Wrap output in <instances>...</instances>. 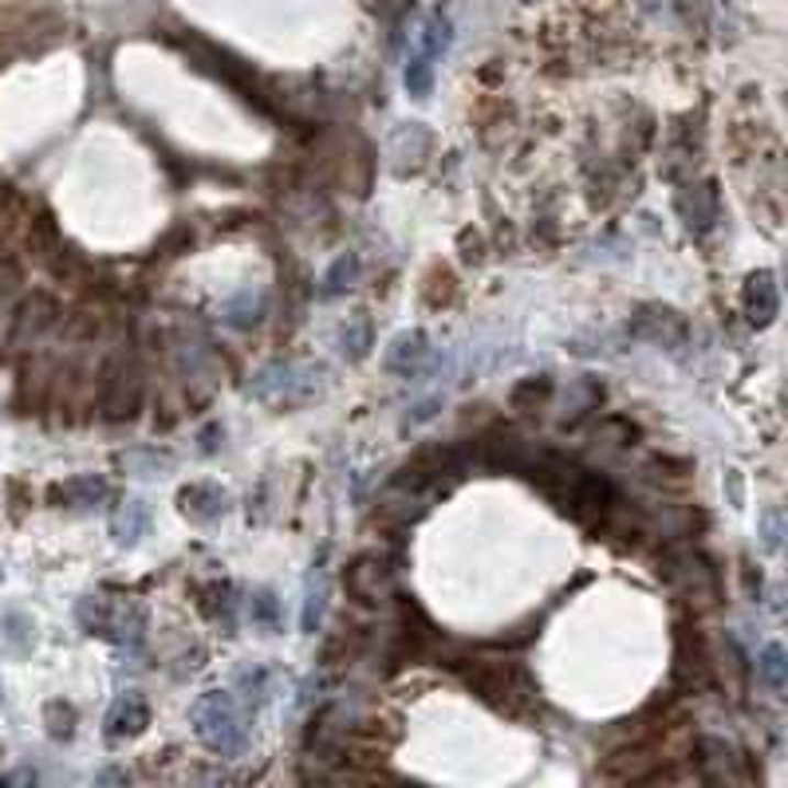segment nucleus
<instances>
[{"label":"nucleus","mask_w":788,"mask_h":788,"mask_svg":"<svg viewBox=\"0 0 788 788\" xmlns=\"http://www.w3.org/2000/svg\"><path fill=\"white\" fill-rule=\"evenodd\" d=\"M466 686L501 713H525V705L536 694L525 670L501 663V658H473V667L466 670Z\"/></svg>","instance_id":"nucleus-1"},{"label":"nucleus","mask_w":788,"mask_h":788,"mask_svg":"<svg viewBox=\"0 0 788 788\" xmlns=\"http://www.w3.org/2000/svg\"><path fill=\"white\" fill-rule=\"evenodd\" d=\"M142 528H146V505L142 501H127V508H119V516H114V536H119L122 545H134Z\"/></svg>","instance_id":"nucleus-9"},{"label":"nucleus","mask_w":788,"mask_h":788,"mask_svg":"<svg viewBox=\"0 0 788 788\" xmlns=\"http://www.w3.org/2000/svg\"><path fill=\"white\" fill-rule=\"evenodd\" d=\"M197 718V733H201V742L217 753H237L244 742V725H241V713H237L233 698L229 694H209L206 702H197L194 710Z\"/></svg>","instance_id":"nucleus-2"},{"label":"nucleus","mask_w":788,"mask_h":788,"mask_svg":"<svg viewBox=\"0 0 788 788\" xmlns=\"http://www.w3.org/2000/svg\"><path fill=\"white\" fill-rule=\"evenodd\" d=\"M59 316V304L47 296V292H32L29 300L20 304L17 316H12V331H9V348H24V343H36Z\"/></svg>","instance_id":"nucleus-4"},{"label":"nucleus","mask_w":788,"mask_h":788,"mask_svg":"<svg viewBox=\"0 0 788 788\" xmlns=\"http://www.w3.org/2000/svg\"><path fill=\"white\" fill-rule=\"evenodd\" d=\"M253 615L256 620H264V623H273L276 620V603H273V595H256V603H253Z\"/></svg>","instance_id":"nucleus-14"},{"label":"nucleus","mask_w":788,"mask_h":788,"mask_svg":"<svg viewBox=\"0 0 788 788\" xmlns=\"http://www.w3.org/2000/svg\"><path fill=\"white\" fill-rule=\"evenodd\" d=\"M182 508H186V516H194V521H214V516L226 508V493L217 485H189L182 489Z\"/></svg>","instance_id":"nucleus-8"},{"label":"nucleus","mask_w":788,"mask_h":788,"mask_svg":"<svg viewBox=\"0 0 788 788\" xmlns=\"http://www.w3.org/2000/svg\"><path fill=\"white\" fill-rule=\"evenodd\" d=\"M386 588V563L379 556H359L355 563L348 568V591L351 600L359 603H375L379 591Z\"/></svg>","instance_id":"nucleus-5"},{"label":"nucleus","mask_w":788,"mask_h":788,"mask_svg":"<svg viewBox=\"0 0 788 788\" xmlns=\"http://www.w3.org/2000/svg\"><path fill=\"white\" fill-rule=\"evenodd\" d=\"M146 722H151V710H146V698L142 694H127L114 702L111 718H107V725H111V737H134V733L146 730Z\"/></svg>","instance_id":"nucleus-6"},{"label":"nucleus","mask_w":788,"mask_h":788,"mask_svg":"<svg viewBox=\"0 0 788 788\" xmlns=\"http://www.w3.org/2000/svg\"><path fill=\"white\" fill-rule=\"evenodd\" d=\"M760 675L769 678L773 690H785V650L780 647L765 650V658H760Z\"/></svg>","instance_id":"nucleus-13"},{"label":"nucleus","mask_w":788,"mask_h":788,"mask_svg":"<svg viewBox=\"0 0 788 788\" xmlns=\"http://www.w3.org/2000/svg\"><path fill=\"white\" fill-rule=\"evenodd\" d=\"M394 355H391V366H398V371H411V366H418L423 363V355H426V336H403L398 343H394Z\"/></svg>","instance_id":"nucleus-11"},{"label":"nucleus","mask_w":788,"mask_h":788,"mask_svg":"<svg viewBox=\"0 0 788 788\" xmlns=\"http://www.w3.org/2000/svg\"><path fill=\"white\" fill-rule=\"evenodd\" d=\"M56 493L72 497L76 505H95V501H103V497H107V481H103V478H72L67 485H59Z\"/></svg>","instance_id":"nucleus-10"},{"label":"nucleus","mask_w":788,"mask_h":788,"mask_svg":"<svg viewBox=\"0 0 788 788\" xmlns=\"http://www.w3.org/2000/svg\"><path fill=\"white\" fill-rule=\"evenodd\" d=\"M142 403V379L127 359H114L111 366L103 371V383H99V406L111 423H122V418H134Z\"/></svg>","instance_id":"nucleus-3"},{"label":"nucleus","mask_w":788,"mask_h":788,"mask_svg":"<svg viewBox=\"0 0 788 788\" xmlns=\"http://www.w3.org/2000/svg\"><path fill=\"white\" fill-rule=\"evenodd\" d=\"M548 394H552V383H548V379H528V383H521L513 391V406L516 411H536Z\"/></svg>","instance_id":"nucleus-12"},{"label":"nucleus","mask_w":788,"mask_h":788,"mask_svg":"<svg viewBox=\"0 0 788 788\" xmlns=\"http://www.w3.org/2000/svg\"><path fill=\"white\" fill-rule=\"evenodd\" d=\"M745 311H749L753 324H769L777 316V284L769 273H757L745 288Z\"/></svg>","instance_id":"nucleus-7"}]
</instances>
